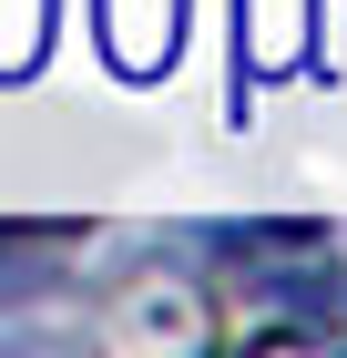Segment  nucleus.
I'll use <instances>...</instances> for the list:
<instances>
[{"mask_svg": "<svg viewBox=\"0 0 347 358\" xmlns=\"http://www.w3.org/2000/svg\"><path fill=\"white\" fill-rule=\"evenodd\" d=\"M103 31H112V62L123 72H154L174 52V0H103Z\"/></svg>", "mask_w": 347, "mask_h": 358, "instance_id": "obj_1", "label": "nucleus"}]
</instances>
